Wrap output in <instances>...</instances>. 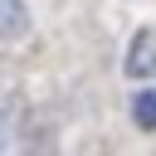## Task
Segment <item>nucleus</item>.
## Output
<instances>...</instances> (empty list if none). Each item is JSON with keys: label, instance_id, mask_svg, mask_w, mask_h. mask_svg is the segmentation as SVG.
Here are the masks:
<instances>
[{"label": "nucleus", "instance_id": "nucleus-2", "mask_svg": "<svg viewBox=\"0 0 156 156\" xmlns=\"http://www.w3.org/2000/svg\"><path fill=\"white\" fill-rule=\"evenodd\" d=\"M127 68H132V78L156 73V39H151V34H136V44H132V54H127Z\"/></svg>", "mask_w": 156, "mask_h": 156}, {"label": "nucleus", "instance_id": "nucleus-1", "mask_svg": "<svg viewBox=\"0 0 156 156\" xmlns=\"http://www.w3.org/2000/svg\"><path fill=\"white\" fill-rule=\"evenodd\" d=\"M29 29V0H0V44H15Z\"/></svg>", "mask_w": 156, "mask_h": 156}, {"label": "nucleus", "instance_id": "nucleus-3", "mask_svg": "<svg viewBox=\"0 0 156 156\" xmlns=\"http://www.w3.org/2000/svg\"><path fill=\"white\" fill-rule=\"evenodd\" d=\"M132 117L141 127H156V93H136L132 98Z\"/></svg>", "mask_w": 156, "mask_h": 156}]
</instances>
